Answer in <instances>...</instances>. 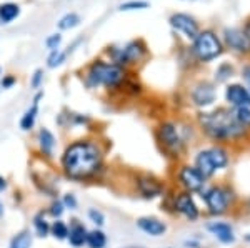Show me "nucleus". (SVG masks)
I'll list each match as a JSON object with an SVG mask.
<instances>
[{
	"mask_svg": "<svg viewBox=\"0 0 250 248\" xmlns=\"http://www.w3.org/2000/svg\"><path fill=\"white\" fill-rule=\"evenodd\" d=\"M60 170L72 182H90L104 172V150L94 138L70 142L60 155Z\"/></svg>",
	"mask_w": 250,
	"mask_h": 248,
	"instance_id": "1",
	"label": "nucleus"
},
{
	"mask_svg": "<svg viewBox=\"0 0 250 248\" xmlns=\"http://www.w3.org/2000/svg\"><path fill=\"white\" fill-rule=\"evenodd\" d=\"M200 127L205 134L217 142L235 140L244 135L245 129L233 117V112L227 109H217L213 112H204L199 117Z\"/></svg>",
	"mask_w": 250,
	"mask_h": 248,
	"instance_id": "2",
	"label": "nucleus"
},
{
	"mask_svg": "<svg viewBox=\"0 0 250 248\" xmlns=\"http://www.w3.org/2000/svg\"><path fill=\"white\" fill-rule=\"evenodd\" d=\"M127 72L124 67L117 65L114 62H105V60H94L87 67L83 80L88 89H97V87H107V89H117L125 82Z\"/></svg>",
	"mask_w": 250,
	"mask_h": 248,
	"instance_id": "3",
	"label": "nucleus"
},
{
	"mask_svg": "<svg viewBox=\"0 0 250 248\" xmlns=\"http://www.w3.org/2000/svg\"><path fill=\"white\" fill-rule=\"evenodd\" d=\"M229 163V153L222 147H210V149L200 150L195 157V169L204 178L215 175L217 170H222Z\"/></svg>",
	"mask_w": 250,
	"mask_h": 248,
	"instance_id": "4",
	"label": "nucleus"
},
{
	"mask_svg": "<svg viewBox=\"0 0 250 248\" xmlns=\"http://www.w3.org/2000/svg\"><path fill=\"white\" fill-rule=\"evenodd\" d=\"M192 52L200 62H210V60L222 55L224 47H222V42L219 40V37H217L212 30H204V32H199L197 37L193 38Z\"/></svg>",
	"mask_w": 250,
	"mask_h": 248,
	"instance_id": "5",
	"label": "nucleus"
},
{
	"mask_svg": "<svg viewBox=\"0 0 250 248\" xmlns=\"http://www.w3.org/2000/svg\"><path fill=\"white\" fill-rule=\"evenodd\" d=\"M157 138H159L160 145L164 147V150L167 153H170L173 158L180 157L185 150V142L180 135L179 129L175 123L172 122H164L157 130Z\"/></svg>",
	"mask_w": 250,
	"mask_h": 248,
	"instance_id": "6",
	"label": "nucleus"
},
{
	"mask_svg": "<svg viewBox=\"0 0 250 248\" xmlns=\"http://www.w3.org/2000/svg\"><path fill=\"white\" fill-rule=\"evenodd\" d=\"M200 193H202L205 205H207V209L212 215L225 213L232 202V191L227 187L222 185L208 187V189H204Z\"/></svg>",
	"mask_w": 250,
	"mask_h": 248,
	"instance_id": "7",
	"label": "nucleus"
},
{
	"mask_svg": "<svg viewBox=\"0 0 250 248\" xmlns=\"http://www.w3.org/2000/svg\"><path fill=\"white\" fill-rule=\"evenodd\" d=\"M145 45L142 42H137V40H134V42H130L128 45H125L124 49H115L112 52H108V54L112 55V60H114V63H117V65L124 67L125 65H132V63H137L142 60V57L145 55Z\"/></svg>",
	"mask_w": 250,
	"mask_h": 248,
	"instance_id": "8",
	"label": "nucleus"
},
{
	"mask_svg": "<svg viewBox=\"0 0 250 248\" xmlns=\"http://www.w3.org/2000/svg\"><path fill=\"white\" fill-rule=\"evenodd\" d=\"M177 177H179V182L184 187V190L188 191V193H200L205 189V178L199 173V170L195 167H180Z\"/></svg>",
	"mask_w": 250,
	"mask_h": 248,
	"instance_id": "9",
	"label": "nucleus"
},
{
	"mask_svg": "<svg viewBox=\"0 0 250 248\" xmlns=\"http://www.w3.org/2000/svg\"><path fill=\"white\" fill-rule=\"evenodd\" d=\"M173 210L182 215L184 218L190 220V222L197 220L200 215L199 207H197L195 200H193V197L188 191H180V193L175 195V198H173Z\"/></svg>",
	"mask_w": 250,
	"mask_h": 248,
	"instance_id": "10",
	"label": "nucleus"
},
{
	"mask_svg": "<svg viewBox=\"0 0 250 248\" xmlns=\"http://www.w3.org/2000/svg\"><path fill=\"white\" fill-rule=\"evenodd\" d=\"M137 191L147 200H154L164 193V185L160 180H157L152 175H139L135 178Z\"/></svg>",
	"mask_w": 250,
	"mask_h": 248,
	"instance_id": "11",
	"label": "nucleus"
},
{
	"mask_svg": "<svg viewBox=\"0 0 250 248\" xmlns=\"http://www.w3.org/2000/svg\"><path fill=\"white\" fill-rule=\"evenodd\" d=\"M170 25L177 32H182L187 38H195L199 34V23L187 14H173L170 17Z\"/></svg>",
	"mask_w": 250,
	"mask_h": 248,
	"instance_id": "12",
	"label": "nucleus"
},
{
	"mask_svg": "<svg viewBox=\"0 0 250 248\" xmlns=\"http://www.w3.org/2000/svg\"><path fill=\"white\" fill-rule=\"evenodd\" d=\"M137 227L140 231L150 237H162L167 231V223L157 217H140L137 218Z\"/></svg>",
	"mask_w": 250,
	"mask_h": 248,
	"instance_id": "13",
	"label": "nucleus"
},
{
	"mask_svg": "<svg viewBox=\"0 0 250 248\" xmlns=\"http://www.w3.org/2000/svg\"><path fill=\"white\" fill-rule=\"evenodd\" d=\"M225 42L230 49L239 52V54H249L250 52V40L245 37L244 30L227 29L225 30Z\"/></svg>",
	"mask_w": 250,
	"mask_h": 248,
	"instance_id": "14",
	"label": "nucleus"
},
{
	"mask_svg": "<svg viewBox=\"0 0 250 248\" xmlns=\"http://www.w3.org/2000/svg\"><path fill=\"white\" fill-rule=\"evenodd\" d=\"M87 233H88V230L82 222H79V220H72L70 225H68V237H67L68 245H70L72 248L85 247Z\"/></svg>",
	"mask_w": 250,
	"mask_h": 248,
	"instance_id": "15",
	"label": "nucleus"
},
{
	"mask_svg": "<svg viewBox=\"0 0 250 248\" xmlns=\"http://www.w3.org/2000/svg\"><path fill=\"white\" fill-rule=\"evenodd\" d=\"M192 100L195 105L199 107H207L215 100V90H213L212 83L208 82H200L195 89L192 90Z\"/></svg>",
	"mask_w": 250,
	"mask_h": 248,
	"instance_id": "16",
	"label": "nucleus"
},
{
	"mask_svg": "<svg viewBox=\"0 0 250 248\" xmlns=\"http://www.w3.org/2000/svg\"><path fill=\"white\" fill-rule=\"evenodd\" d=\"M225 97H227V102L230 103V105H233V109H239V107H250V94H249V90L244 89L242 85L227 87Z\"/></svg>",
	"mask_w": 250,
	"mask_h": 248,
	"instance_id": "17",
	"label": "nucleus"
},
{
	"mask_svg": "<svg viewBox=\"0 0 250 248\" xmlns=\"http://www.w3.org/2000/svg\"><path fill=\"white\" fill-rule=\"evenodd\" d=\"M37 143H39V150L40 153L45 158H52L54 157L55 147H57V140H55V135L52 134L48 129H40L37 134Z\"/></svg>",
	"mask_w": 250,
	"mask_h": 248,
	"instance_id": "18",
	"label": "nucleus"
},
{
	"mask_svg": "<svg viewBox=\"0 0 250 248\" xmlns=\"http://www.w3.org/2000/svg\"><path fill=\"white\" fill-rule=\"evenodd\" d=\"M43 97V92H37L35 94L34 100H32V107L30 109L25 110V114L22 115L20 118V129L23 132H29L35 127V122H37V115H39V103H40V98Z\"/></svg>",
	"mask_w": 250,
	"mask_h": 248,
	"instance_id": "19",
	"label": "nucleus"
},
{
	"mask_svg": "<svg viewBox=\"0 0 250 248\" xmlns=\"http://www.w3.org/2000/svg\"><path fill=\"white\" fill-rule=\"evenodd\" d=\"M207 230L210 231L213 237H215L222 243H233V240H235V237H233L232 227L229 225V223H225V222H212V223H208Z\"/></svg>",
	"mask_w": 250,
	"mask_h": 248,
	"instance_id": "20",
	"label": "nucleus"
},
{
	"mask_svg": "<svg viewBox=\"0 0 250 248\" xmlns=\"http://www.w3.org/2000/svg\"><path fill=\"white\" fill-rule=\"evenodd\" d=\"M34 230L40 238H47L50 235V222L47 218V211H39L34 215Z\"/></svg>",
	"mask_w": 250,
	"mask_h": 248,
	"instance_id": "21",
	"label": "nucleus"
},
{
	"mask_svg": "<svg viewBox=\"0 0 250 248\" xmlns=\"http://www.w3.org/2000/svg\"><path fill=\"white\" fill-rule=\"evenodd\" d=\"M85 245L88 248H105L107 247V235H105V231L100 230V229L88 230Z\"/></svg>",
	"mask_w": 250,
	"mask_h": 248,
	"instance_id": "22",
	"label": "nucleus"
},
{
	"mask_svg": "<svg viewBox=\"0 0 250 248\" xmlns=\"http://www.w3.org/2000/svg\"><path fill=\"white\" fill-rule=\"evenodd\" d=\"M20 14V7L17 3H2L0 5V23H10L14 19H17Z\"/></svg>",
	"mask_w": 250,
	"mask_h": 248,
	"instance_id": "23",
	"label": "nucleus"
},
{
	"mask_svg": "<svg viewBox=\"0 0 250 248\" xmlns=\"http://www.w3.org/2000/svg\"><path fill=\"white\" fill-rule=\"evenodd\" d=\"M32 242H34V237H32L30 230H22L12 237L9 248H30Z\"/></svg>",
	"mask_w": 250,
	"mask_h": 248,
	"instance_id": "24",
	"label": "nucleus"
},
{
	"mask_svg": "<svg viewBox=\"0 0 250 248\" xmlns=\"http://www.w3.org/2000/svg\"><path fill=\"white\" fill-rule=\"evenodd\" d=\"M50 235L55 240H59V242L67 240V237H68V223H65L63 220H60V218L54 220V222L50 223Z\"/></svg>",
	"mask_w": 250,
	"mask_h": 248,
	"instance_id": "25",
	"label": "nucleus"
},
{
	"mask_svg": "<svg viewBox=\"0 0 250 248\" xmlns=\"http://www.w3.org/2000/svg\"><path fill=\"white\" fill-rule=\"evenodd\" d=\"M72 52V49L68 47V50H52L50 52V55H48V58H47V67L48 69H55V67H60L63 62L67 60L68 57V54Z\"/></svg>",
	"mask_w": 250,
	"mask_h": 248,
	"instance_id": "26",
	"label": "nucleus"
},
{
	"mask_svg": "<svg viewBox=\"0 0 250 248\" xmlns=\"http://www.w3.org/2000/svg\"><path fill=\"white\" fill-rule=\"evenodd\" d=\"M79 23H80L79 14H75V12H68V14H65L57 22V27L60 30H70V29H74V27H77Z\"/></svg>",
	"mask_w": 250,
	"mask_h": 248,
	"instance_id": "27",
	"label": "nucleus"
},
{
	"mask_svg": "<svg viewBox=\"0 0 250 248\" xmlns=\"http://www.w3.org/2000/svg\"><path fill=\"white\" fill-rule=\"evenodd\" d=\"M233 117L242 127H250V107H239V109H233Z\"/></svg>",
	"mask_w": 250,
	"mask_h": 248,
	"instance_id": "28",
	"label": "nucleus"
},
{
	"mask_svg": "<svg viewBox=\"0 0 250 248\" xmlns=\"http://www.w3.org/2000/svg\"><path fill=\"white\" fill-rule=\"evenodd\" d=\"M87 217L95 225V229H102V227L105 225V215H104L99 209H88Z\"/></svg>",
	"mask_w": 250,
	"mask_h": 248,
	"instance_id": "29",
	"label": "nucleus"
},
{
	"mask_svg": "<svg viewBox=\"0 0 250 248\" xmlns=\"http://www.w3.org/2000/svg\"><path fill=\"white\" fill-rule=\"evenodd\" d=\"M63 211H65V209H63L62 202L60 200H54V202L50 203V207L47 209V215H50L52 218H60L63 215Z\"/></svg>",
	"mask_w": 250,
	"mask_h": 248,
	"instance_id": "30",
	"label": "nucleus"
},
{
	"mask_svg": "<svg viewBox=\"0 0 250 248\" xmlns=\"http://www.w3.org/2000/svg\"><path fill=\"white\" fill-rule=\"evenodd\" d=\"M148 7V2L145 0H130V2H125L120 5V10H142V9H147Z\"/></svg>",
	"mask_w": 250,
	"mask_h": 248,
	"instance_id": "31",
	"label": "nucleus"
},
{
	"mask_svg": "<svg viewBox=\"0 0 250 248\" xmlns=\"http://www.w3.org/2000/svg\"><path fill=\"white\" fill-rule=\"evenodd\" d=\"M60 202H62L65 210H77V207H79V200L74 193H65Z\"/></svg>",
	"mask_w": 250,
	"mask_h": 248,
	"instance_id": "32",
	"label": "nucleus"
},
{
	"mask_svg": "<svg viewBox=\"0 0 250 248\" xmlns=\"http://www.w3.org/2000/svg\"><path fill=\"white\" fill-rule=\"evenodd\" d=\"M60 42H62V35H60V34H54V35H50V37L45 38V47L50 52L52 50H57L59 45H60Z\"/></svg>",
	"mask_w": 250,
	"mask_h": 248,
	"instance_id": "33",
	"label": "nucleus"
},
{
	"mask_svg": "<svg viewBox=\"0 0 250 248\" xmlns=\"http://www.w3.org/2000/svg\"><path fill=\"white\" fill-rule=\"evenodd\" d=\"M42 82H43V70L42 69H37V70L34 72V75H32L30 87H32V89H40Z\"/></svg>",
	"mask_w": 250,
	"mask_h": 248,
	"instance_id": "34",
	"label": "nucleus"
},
{
	"mask_svg": "<svg viewBox=\"0 0 250 248\" xmlns=\"http://www.w3.org/2000/svg\"><path fill=\"white\" fill-rule=\"evenodd\" d=\"M15 83H17V77H15V75H3L0 85H2L3 89H12Z\"/></svg>",
	"mask_w": 250,
	"mask_h": 248,
	"instance_id": "35",
	"label": "nucleus"
},
{
	"mask_svg": "<svg viewBox=\"0 0 250 248\" xmlns=\"http://www.w3.org/2000/svg\"><path fill=\"white\" fill-rule=\"evenodd\" d=\"M242 75H244L245 82H247V85H249V94H250V65L244 67V70H242Z\"/></svg>",
	"mask_w": 250,
	"mask_h": 248,
	"instance_id": "36",
	"label": "nucleus"
},
{
	"mask_svg": "<svg viewBox=\"0 0 250 248\" xmlns=\"http://www.w3.org/2000/svg\"><path fill=\"white\" fill-rule=\"evenodd\" d=\"M3 190H7V178L0 175V191H3Z\"/></svg>",
	"mask_w": 250,
	"mask_h": 248,
	"instance_id": "37",
	"label": "nucleus"
},
{
	"mask_svg": "<svg viewBox=\"0 0 250 248\" xmlns=\"http://www.w3.org/2000/svg\"><path fill=\"white\" fill-rule=\"evenodd\" d=\"M244 34H245V37L250 40V19L247 20V23H245V27H244Z\"/></svg>",
	"mask_w": 250,
	"mask_h": 248,
	"instance_id": "38",
	"label": "nucleus"
},
{
	"mask_svg": "<svg viewBox=\"0 0 250 248\" xmlns=\"http://www.w3.org/2000/svg\"><path fill=\"white\" fill-rule=\"evenodd\" d=\"M3 215H5V209H3V203L0 200V218H3Z\"/></svg>",
	"mask_w": 250,
	"mask_h": 248,
	"instance_id": "39",
	"label": "nucleus"
},
{
	"mask_svg": "<svg viewBox=\"0 0 250 248\" xmlns=\"http://www.w3.org/2000/svg\"><path fill=\"white\" fill-rule=\"evenodd\" d=\"M245 240H247V242H250V235H247V237H245Z\"/></svg>",
	"mask_w": 250,
	"mask_h": 248,
	"instance_id": "40",
	"label": "nucleus"
},
{
	"mask_svg": "<svg viewBox=\"0 0 250 248\" xmlns=\"http://www.w3.org/2000/svg\"><path fill=\"white\" fill-rule=\"evenodd\" d=\"M0 74H2V69H0Z\"/></svg>",
	"mask_w": 250,
	"mask_h": 248,
	"instance_id": "41",
	"label": "nucleus"
}]
</instances>
